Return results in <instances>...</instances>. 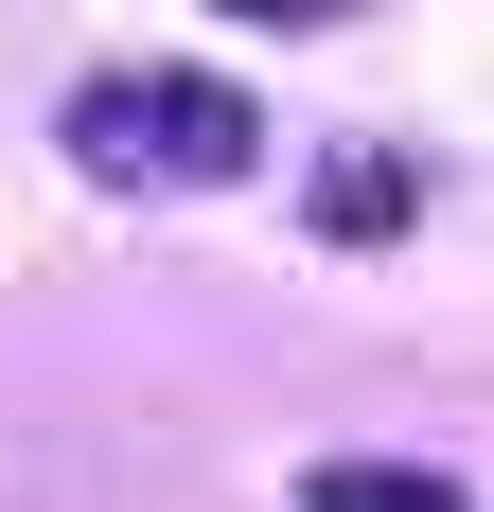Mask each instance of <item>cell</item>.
Instances as JSON below:
<instances>
[{"instance_id": "6da1fadb", "label": "cell", "mask_w": 494, "mask_h": 512, "mask_svg": "<svg viewBox=\"0 0 494 512\" xmlns=\"http://www.w3.org/2000/svg\"><path fill=\"white\" fill-rule=\"evenodd\" d=\"M71 159L106 195H230L265 159V124H247L230 71H89L71 89Z\"/></svg>"}, {"instance_id": "7a4b0ae2", "label": "cell", "mask_w": 494, "mask_h": 512, "mask_svg": "<svg viewBox=\"0 0 494 512\" xmlns=\"http://www.w3.org/2000/svg\"><path fill=\"white\" fill-rule=\"evenodd\" d=\"M300 512H477V495L424 460H300Z\"/></svg>"}, {"instance_id": "3957f363", "label": "cell", "mask_w": 494, "mask_h": 512, "mask_svg": "<svg viewBox=\"0 0 494 512\" xmlns=\"http://www.w3.org/2000/svg\"><path fill=\"white\" fill-rule=\"evenodd\" d=\"M406 195H424L406 159H336V177H318V195H300V212H318L336 248H389V230H406Z\"/></svg>"}, {"instance_id": "277c9868", "label": "cell", "mask_w": 494, "mask_h": 512, "mask_svg": "<svg viewBox=\"0 0 494 512\" xmlns=\"http://www.w3.org/2000/svg\"><path fill=\"white\" fill-rule=\"evenodd\" d=\"M230 18H265V36H318V18H371V0H230Z\"/></svg>"}]
</instances>
